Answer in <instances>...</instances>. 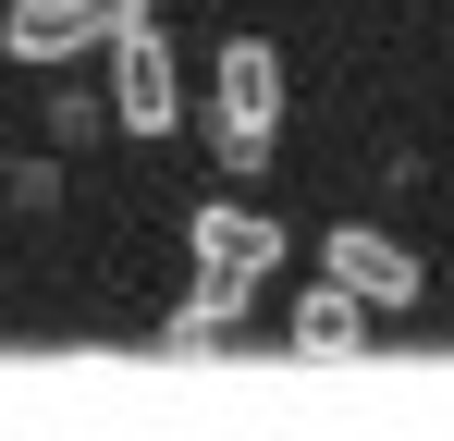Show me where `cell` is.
Segmentation results:
<instances>
[{
  "instance_id": "1",
  "label": "cell",
  "mask_w": 454,
  "mask_h": 441,
  "mask_svg": "<svg viewBox=\"0 0 454 441\" xmlns=\"http://www.w3.org/2000/svg\"><path fill=\"white\" fill-rule=\"evenodd\" d=\"M283 98H295V86H283V50L233 25L222 50H209V86H197L209 159H222L233 184H258V172H270V147H283Z\"/></svg>"
},
{
  "instance_id": "2",
  "label": "cell",
  "mask_w": 454,
  "mask_h": 441,
  "mask_svg": "<svg viewBox=\"0 0 454 441\" xmlns=\"http://www.w3.org/2000/svg\"><path fill=\"white\" fill-rule=\"evenodd\" d=\"M319 282H344L369 319H393V306L430 294V270H418L405 233H380V220H332V233H319Z\"/></svg>"
},
{
  "instance_id": "3",
  "label": "cell",
  "mask_w": 454,
  "mask_h": 441,
  "mask_svg": "<svg viewBox=\"0 0 454 441\" xmlns=\"http://www.w3.org/2000/svg\"><path fill=\"white\" fill-rule=\"evenodd\" d=\"M172 123H184V62H172L160 25H123V37H111V135L160 147Z\"/></svg>"
},
{
  "instance_id": "4",
  "label": "cell",
  "mask_w": 454,
  "mask_h": 441,
  "mask_svg": "<svg viewBox=\"0 0 454 441\" xmlns=\"http://www.w3.org/2000/svg\"><path fill=\"white\" fill-rule=\"evenodd\" d=\"M111 0H0V62H25V74H62V62H111Z\"/></svg>"
},
{
  "instance_id": "5",
  "label": "cell",
  "mask_w": 454,
  "mask_h": 441,
  "mask_svg": "<svg viewBox=\"0 0 454 441\" xmlns=\"http://www.w3.org/2000/svg\"><path fill=\"white\" fill-rule=\"evenodd\" d=\"M184 258H197V270H222V282H270L295 245H283V220L246 209V197H197V209H184Z\"/></svg>"
},
{
  "instance_id": "6",
  "label": "cell",
  "mask_w": 454,
  "mask_h": 441,
  "mask_svg": "<svg viewBox=\"0 0 454 441\" xmlns=\"http://www.w3.org/2000/svg\"><path fill=\"white\" fill-rule=\"evenodd\" d=\"M258 319V282H222V270H184V294H172V319H160V344L172 356H197V344H222V331H246Z\"/></svg>"
},
{
  "instance_id": "7",
  "label": "cell",
  "mask_w": 454,
  "mask_h": 441,
  "mask_svg": "<svg viewBox=\"0 0 454 441\" xmlns=\"http://www.w3.org/2000/svg\"><path fill=\"white\" fill-rule=\"evenodd\" d=\"M283 344H295V356H356V344H369V306H356L344 282H307L295 319H283Z\"/></svg>"
},
{
  "instance_id": "8",
  "label": "cell",
  "mask_w": 454,
  "mask_h": 441,
  "mask_svg": "<svg viewBox=\"0 0 454 441\" xmlns=\"http://www.w3.org/2000/svg\"><path fill=\"white\" fill-rule=\"evenodd\" d=\"M111 135V98H86V86H50V147H86Z\"/></svg>"
},
{
  "instance_id": "9",
  "label": "cell",
  "mask_w": 454,
  "mask_h": 441,
  "mask_svg": "<svg viewBox=\"0 0 454 441\" xmlns=\"http://www.w3.org/2000/svg\"><path fill=\"white\" fill-rule=\"evenodd\" d=\"M0 197H12V209H50V197H62V172H50V159H12V172H0Z\"/></svg>"
},
{
  "instance_id": "10",
  "label": "cell",
  "mask_w": 454,
  "mask_h": 441,
  "mask_svg": "<svg viewBox=\"0 0 454 441\" xmlns=\"http://www.w3.org/2000/svg\"><path fill=\"white\" fill-rule=\"evenodd\" d=\"M111 25H160V0H111Z\"/></svg>"
},
{
  "instance_id": "11",
  "label": "cell",
  "mask_w": 454,
  "mask_h": 441,
  "mask_svg": "<svg viewBox=\"0 0 454 441\" xmlns=\"http://www.w3.org/2000/svg\"><path fill=\"white\" fill-rule=\"evenodd\" d=\"M442 294H454V282H442Z\"/></svg>"
}]
</instances>
